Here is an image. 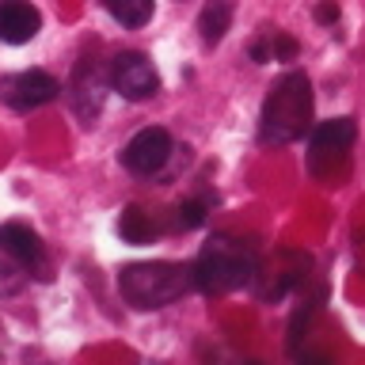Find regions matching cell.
Instances as JSON below:
<instances>
[{
	"instance_id": "13",
	"label": "cell",
	"mask_w": 365,
	"mask_h": 365,
	"mask_svg": "<svg viewBox=\"0 0 365 365\" xmlns=\"http://www.w3.org/2000/svg\"><path fill=\"white\" fill-rule=\"evenodd\" d=\"M118 236L125 240V244L133 247H145L156 240V225L145 217V210H137V205H125L122 217H118Z\"/></svg>"
},
{
	"instance_id": "11",
	"label": "cell",
	"mask_w": 365,
	"mask_h": 365,
	"mask_svg": "<svg viewBox=\"0 0 365 365\" xmlns=\"http://www.w3.org/2000/svg\"><path fill=\"white\" fill-rule=\"evenodd\" d=\"M228 23H232V0H205L202 16H198V34L205 46H217L225 38Z\"/></svg>"
},
{
	"instance_id": "17",
	"label": "cell",
	"mask_w": 365,
	"mask_h": 365,
	"mask_svg": "<svg viewBox=\"0 0 365 365\" xmlns=\"http://www.w3.org/2000/svg\"><path fill=\"white\" fill-rule=\"evenodd\" d=\"M312 16H316V23H319V27H335V23H339V16H342V8L335 4V0H324V4H316V11H312Z\"/></svg>"
},
{
	"instance_id": "16",
	"label": "cell",
	"mask_w": 365,
	"mask_h": 365,
	"mask_svg": "<svg viewBox=\"0 0 365 365\" xmlns=\"http://www.w3.org/2000/svg\"><path fill=\"white\" fill-rule=\"evenodd\" d=\"M270 57H274V61H293V57H297V42L289 38V34H278V38L270 42Z\"/></svg>"
},
{
	"instance_id": "18",
	"label": "cell",
	"mask_w": 365,
	"mask_h": 365,
	"mask_svg": "<svg viewBox=\"0 0 365 365\" xmlns=\"http://www.w3.org/2000/svg\"><path fill=\"white\" fill-rule=\"evenodd\" d=\"M251 57H255L259 65H267V61H274V57H270V46H267V42H255V46H251Z\"/></svg>"
},
{
	"instance_id": "15",
	"label": "cell",
	"mask_w": 365,
	"mask_h": 365,
	"mask_svg": "<svg viewBox=\"0 0 365 365\" xmlns=\"http://www.w3.org/2000/svg\"><path fill=\"white\" fill-rule=\"evenodd\" d=\"M19 285H23V270L16 267V262H11V267H4V262H0V297L16 293Z\"/></svg>"
},
{
	"instance_id": "10",
	"label": "cell",
	"mask_w": 365,
	"mask_h": 365,
	"mask_svg": "<svg viewBox=\"0 0 365 365\" xmlns=\"http://www.w3.org/2000/svg\"><path fill=\"white\" fill-rule=\"evenodd\" d=\"M38 31H42V16L34 4H27V0H0V42L23 46Z\"/></svg>"
},
{
	"instance_id": "3",
	"label": "cell",
	"mask_w": 365,
	"mask_h": 365,
	"mask_svg": "<svg viewBox=\"0 0 365 365\" xmlns=\"http://www.w3.org/2000/svg\"><path fill=\"white\" fill-rule=\"evenodd\" d=\"M194 289V274L182 262H130L118 270V293L133 308H164Z\"/></svg>"
},
{
	"instance_id": "14",
	"label": "cell",
	"mask_w": 365,
	"mask_h": 365,
	"mask_svg": "<svg viewBox=\"0 0 365 365\" xmlns=\"http://www.w3.org/2000/svg\"><path fill=\"white\" fill-rule=\"evenodd\" d=\"M205 221V202H182L175 210V225L179 228H198Z\"/></svg>"
},
{
	"instance_id": "9",
	"label": "cell",
	"mask_w": 365,
	"mask_h": 365,
	"mask_svg": "<svg viewBox=\"0 0 365 365\" xmlns=\"http://www.w3.org/2000/svg\"><path fill=\"white\" fill-rule=\"evenodd\" d=\"M358 137V125L354 118H331V122H319L312 130V153H308V164L319 175L324 160H335V156H346V148L354 145Z\"/></svg>"
},
{
	"instance_id": "4",
	"label": "cell",
	"mask_w": 365,
	"mask_h": 365,
	"mask_svg": "<svg viewBox=\"0 0 365 365\" xmlns=\"http://www.w3.org/2000/svg\"><path fill=\"white\" fill-rule=\"evenodd\" d=\"M0 255L8 262H16L23 274H34V278H50V262H46V247L38 232L23 221H4L0 225Z\"/></svg>"
},
{
	"instance_id": "5",
	"label": "cell",
	"mask_w": 365,
	"mask_h": 365,
	"mask_svg": "<svg viewBox=\"0 0 365 365\" xmlns=\"http://www.w3.org/2000/svg\"><path fill=\"white\" fill-rule=\"evenodd\" d=\"M110 88L118 91L122 99L141 103V99H153L160 91V76H156V68L145 53L125 50L110 61Z\"/></svg>"
},
{
	"instance_id": "8",
	"label": "cell",
	"mask_w": 365,
	"mask_h": 365,
	"mask_svg": "<svg viewBox=\"0 0 365 365\" xmlns=\"http://www.w3.org/2000/svg\"><path fill=\"white\" fill-rule=\"evenodd\" d=\"M107 84L110 80L103 76V68L91 61V57H84V61L76 65V76H73V110L80 122H96L99 110H103V99H107Z\"/></svg>"
},
{
	"instance_id": "6",
	"label": "cell",
	"mask_w": 365,
	"mask_h": 365,
	"mask_svg": "<svg viewBox=\"0 0 365 365\" xmlns=\"http://www.w3.org/2000/svg\"><path fill=\"white\" fill-rule=\"evenodd\" d=\"M171 160V133L164 125H145L137 130L122 148V164L133 171V175H156Z\"/></svg>"
},
{
	"instance_id": "2",
	"label": "cell",
	"mask_w": 365,
	"mask_h": 365,
	"mask_svg": "<svg viewBox=\"0 0 365 365\" xmlns=\"http://www.w3.org/2000/svg\"><path fill=\"white\" fill-rule=\"evenodd\" d=\"M190 274H194V289L232 293L240 285H251L259 278V255L232 236H213L202 247V255L190 267Z\"/></svg>"
},
{
	"instance_id": "1",
	"label": "cell",
	"mask_w": 365,
	"mask_h": 365,
	"mask_svg": "<svg viewBox=\"0 0 365 365\" xmlns=\"http://www.w3.org/2000/svg\"><path fill=\"white\" fill-rule=\"evenodd\" d=\"M312 130V80L301 68H289L274 80L259 114L262 145H293Z\"/></svg>"
},
{
	"instance_id": "12",
	"label": "cell",
	"mask_w": 365,
	"mask_h": 365,
	"mask_svg": "<svg viewBox=\"0 0 365 365\" xmlns=\"http://www.w3.org/2000/svg\"><path fill=\"white\" fill-rule=\"evenodd\" d=\"M99 4L110 11L114 23H122V27H130V31L145 27L156 11V0H99Z\"/></svg>"
},
{
	"instance_id": "7",
	"label": "cell",
	"mask_w": 365,
	"mask_h": 365,
	"mask_svg": "<svg viewBox=\"0 0 365 365\" xmlns=\"http://www.w3.org/2000/svg\"><path fill=\"white\" fill-rule=\"evenodd\" d=\"M57 80L42 68H27V73H11V76H0V99L8 103L11 110H34L42 103L57 99Z\"/></svg>"
}]
</instances>
